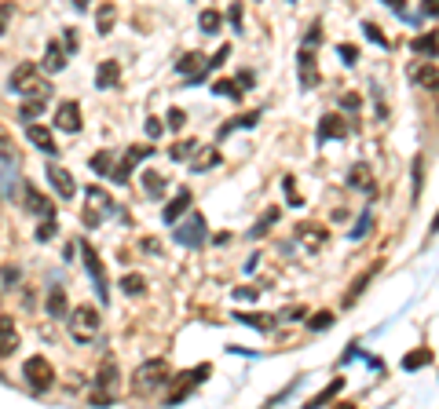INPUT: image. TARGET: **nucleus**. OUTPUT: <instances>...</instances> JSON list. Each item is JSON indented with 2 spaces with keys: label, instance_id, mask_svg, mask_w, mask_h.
<instances>
[{
  "label": "nucleus",
  "instance_id": "nucleus-1",
  "mask_svg": "<svg viewBox=\"0 0 439 409\" xmlns=\"http://www.w3.org/2000/svg\"><path fill=\"white\" fill-rule=\"evenodd\" d=\"M172 380L169 376V362L165 358H151V362H143L136 373H132V395H154Z\"/></svg>",
  "mask_w": 439,
  "mask_h": 409
},
{
  "label": "nucleus",
  "instance_id": "nucleus-2",
  "mask_svg": "<svg viewBox=\"0 0 439 409\" xmlns=\"http://www.w3.org/2000/svg\"><path fill=\"white\" fill-rule=\"evenodd\" d=\"M11 92L26 95V99H48V95H52V85L41 77V66H34V62H22V66L11 73Z\"/></svg>",
  "mask_w": 439,
  "mask_h": 409
},
{
  "label": "nucleus",
  "instance_id": "nucleus-3",
  "mask_svg": "<svg viewBox=\"0 0 439 409\" xmlns=\"http://www.w3.org/2000/svg\"><path fill=\"white\" fill-rule=\"evenodd\" d=\"M70 318V333H74V340L77 343H92L95 336H99V329H103V318H99V310L95 307H74V315H67Z\"/></svg>",
  "mask_w": 439,
  "mask_h": 409
},
{
  "label": "nucleus",
  "instance_id": "nucleus-4",
  "mask_svg": "<svg viewBox=\"0 0 439 409\" xmlns=\"http://www.w3.org/2000/svg\"><path fill=\"white\" fill-rule=\"evenodd\" d=\"M22 376H26V384L34 391H48L55 384V369H52V362H48L44 354H29L22 362Z\"/></svg>",
  "mask_w": 439,
  "mask_h": 409
},
{
  "label": "nucleus",
  "instance_id": "nucleus-5",
  "mask_svg": "<svg viewBox=\"0 0 439 409\" xmlns=\"http://www.w3.org/2000/svg\"><path fill=\"white\" fill-rule=\"evenodd\" d=\"M85 198H88V205H85V212H81V220H85V227H99L110 212H113V201L106 198L99 187H88Z\"/></svg>",
  "mask_w": 439,
  "mask_h": 409
},
{
  "label": "nucleus",
  "instance_id": "nucleus-6",
  "mask_svg": "<svg viewBox=\"0 0 439 409\" xmlns=\"http://www.w3.org/2000/svg\"><path fill=\"white\" fill-rule=\"evenodd\" d=\"M77 252L85 256L81 264H85V271L92 274V282H95V292L103 296V303H106V271H103V259H99V252L92 249L88 241H77Z\"/></svg>",
  "mask_w": 439,
  "mask_h": 409
},
{
  "label": "nucleus",
  "instance_id": "nucleus-7",
  "mask_svg": "<svg viewBox=\"0 0 439 409\" xmlns=\"http://www.w3.org/2000/svg\"><path fill=\"white\" fill-rule=\"evenodd\" d=\"M205 376H209V366H198V369H187V373H180V380H176V387H172L169 395H165V402H169V406H180V402L190 395V391L205 380Z\"/></svg>",
  "mask_w": 439,
  "mask_h": 409
},
{
  "label": "nucleus",
  "instance_id": "nucleus-8",
  "mask_svg": "<svg viewBox=\"0 0 439 409\" xmlns=\"http://www.w3.org/2000/svg\"><path fill=\"white\" fill-rule=\"evenodd\" d=\"M151 154H154V146H128V150H125V157L118 161V165H113L110 179H113V183H128V172H132L143 157H151Z\"/></svg>",
  "mask_w": 439,
  "mask_h": 409
},
{
  "label": "nucleus",
  "instance_id": "nucleus-9",
  "mask_svg": "<svg viewBox=\"0 0 439 409\" xmlns=\"http://www.w3.org/2000/svg\"><path fill=\"white\" fill-rule=\"evenodd\" d=\"M81 106L74 103V99H67V103H59V110H55V128H62V132H70V136H77L81 132Z\"/></svg>",
  "mask_w": 439,
  "mask_h": 409
},
{
  "label": "nucleus",
  "instance_id": "nucleus-10",
  "mask_svg": "<svg viewBox=\"0 0 439 409\" xmlns=\"http://www.w3.org/2000/svg\"><path fill=\"white\" fill-rule=\"evenodd\" d=\"M406 77H410L417 88L439 92V66H432V62H414V66L406 70Z\"/></svg>",
  "mask_w": 439,
  "mask_h": 409
},
{
  "label": "nucleus",
  "instance_id": "nucleus-11",
  "mask_svg": "<svg viewBox=\"0 0 439 409\" xmlns=\"http://www.w3.org/2000/svg\"><path fill=\"white\" fill-rule=\"evenodd\" d=\"M176 241H180V245H190V249L205 241V220L198 216V212H194L187 223H180V231H176Z\"/></svg>",
  "mask_w": 439,
  "mask_h": 409
},
{
  "label": "nucleus",
  "instance_id": "nucleus-12",
  "mask_svg": "<svg viewBox=\"0 0 439 409\" xmlns=\"http://www.w3.org/2000/svg\"><path fill=\"white\" fill-rule=\"evenodd\" d=\"M48 183L55 187V194L59 198H67V201H74V194H77V183H74V175L62 168V165H52L48 168Z\"/></svg>",
  "mask_w": 439,
  "mask_h": 409
},
{
  "label": "nucleus",
  "instance_id": "nucleus-13",
  "mask_svg": "<svg viewBox=\"0 0 439 409\" xmlns=\"http://www.w3.org/2000/svg\"><path fill=\"white\" fill-rule=\"evenodd\" d=\"M348 136V124L340 113H322L319 121V143H330V139H344Z\"/></svg>",
  "mask_w": 439,
  "mask_h": 409
},
{
  "label": "nucleus",
  "instance_id": "nucleus-14",
  "mask_svg": "<svg viewBox=\"0 0 439 409\" xmlns=\"http://www.w3.org/2000/svg\"><path fill=\"white\" fill-rule=\"evenodd\" d=\"M26 139L34 143L37 150H44L48 157H55V154H59V143L52 139V128H41L37 121H34V124H26Z\"/></svg>",
  "mask_w": 439,
  "mask_h": 409
},
{
  "label": "nucleus",
  "instance_id": "nucleus-15",
  "mask_svg": "<svg viewBox=\"0 0 439 409\" xmlns=\"http://www.w3.org/2000/svg\"><path fill=\"white\" fill-rule=\"evenodd\" d=\"M297 70H300V85L304 88H315L319 85V66H315V52L304 44V52H300V59H297Z\"/></svg>",
  "mask_w": 439,
  "mask_h": 409
},
{
  "label": "nucleus",
  "instance_id": "nucleus-16",
  "mask_svg": "<svg viewBox=\"0 0 439 409\" xmlns=\"http://www.w3.org/2000/svg\"><path fill=\"white\" fill-rule=\"evenodd\" d=\"M190 201H194V194H190V190H180L165 208H161V220H165V223H180L183 212H190Z\"/></svg>",
  "mask_w": 439,
  "mask_h": 409
},
{
  "label": "nucleus",
  "instance_id": "nucleus-17",
  "mask_svg": "<svg viewBox=\"0 0 439 409\" xmlns=\"http://www.w3.org/2000/svg\"><path fill=\"white\" fill-rule=\"evenodd\" d=\"M118 85H121V62L118 59L99 62V70H95V88H118Z\"/></svg>",
  "mask_w": 439,
  "mask_h": 409
},
{
  "label": "nucleus",
  "instance_id": "nucleus-18",
  "mask_svg": "<svg viewBox=\"0 0 439 409\" xmlns=\"http://www.w3.org/2000/svg\"><path fill=\"white\" fill-rule=\"evenodd\" d=\"M44 70L48 73H62V70H67V48H62L59 41H48V48H44Z\"/></svg>",
  "mask_w": 439,
  "mask_h": 409
},
{
  "label": "nucleus",
  "instance_id": "nucleus-19",
  "mask_svg": "<svg viewBox=\"0 0 439 409\" xmlns=\"http://www.w3.org/2000/svg\"><path fill=\"white\" fill-rule=\"evenodd\" d=\"M15 347H19V329H15V322L8 315H0V358L11 354Z\"/></svg>",
  "mask_w": 439,
  "mask_h": 409
},
{
  "label": "nucleus",
  "instance_id": "nucleus-20",
  "mask_svg": "<svg viewBox=\"0 0 439 409\" xmlns=\"http://www.w3.org/2000/svg\"><path fill=\"white\" fill-rule=\"evenodd\" d=\"M48 318H67L70 307H67V289L62 285H52V292H48Z\"/></svg>",
  "mask_w": 439,
  "mask_h": 409
},
{
  "label": "nucleus",
  "instance_id": "nucleus-21",
  "mask_svg": "<svg viewBox=\"0 0 439 409\" xmlns=\"http://www.w3.org/2000/svg\"><path fill=\"white\" fill-rule=\"evenodd\" d=\"M297 234H300V241L307 245V249H322L326 245V227H319V223H304V227H297Z\"/></svg>",
  "mask_w": 439,
  "mask_h": 409
},
{
  "label": "nucleus",
  "instance_id": "nucleus-22",
  "mask_svg": "<svg viewBox=\"0 0 439 409\" xmlns=\"http://www.w3.org/2000/svg\"><path fill=\"white\" fill-rule=\"evenodd\" d=\"M348 183L359 190V194H366V198H373L377 194V187H373V175H370V168L366 165H355L351 168V175H348Z\"/></svg>",
  "mask_w": 439,
  "mask_h": 409
},
{
  "label": "nucleus",
  "instance_id": "nucleus-23",
  "mask_svg": "<svg viewBox=\"0 0 439 409\" xmlns=\"http://www.w3.org/2000/svg\"><path fill=\"white\" fill-rule=\"evenodd\" d=\"M26 208L34 212V216H55V208L41 198V190H37V187H26Z\"/></svg>",
  "mask_w": 439,
  "mask_h": 409
},
{
  "label": "nucleus",
  "instance_id": "nucleus-24",
  "mask_svg": "<svg viewBox=\"0 0 439 409\" xmlns=\"http://www.w3.org/2000/svg\"><path fill=\"white\" fill-rule=\"evenodd\" d=\"M95 384H99L103 395H113V387H118V366L106 362V366L99 369V376H95Z\"/></svg>",
  "mask_w": 439,
  "mask_h": 409
},
{
  "label": "nucleus",
  "instance_id": "nucleus-25",
  "mask_svg": "<svg viewBox=\"0 0 439 409\" xmlns=\"http://www.w3.org/2000/svg\"><path fill=\"white\" fill-rule=\"evenodd\" d=\"M165 187H169V179L161 175V172H143V190L151 194V198H161Z\"/></svg>",
  "mask_w": 439,
  "mask_h": 409
},
{
  "label": "nucleus",
  "instance_id": "nucleus-26",
  "mask_svg": "<svg viewBox=\"0 0 439 409\" xmlns=\"http://www.w3.org/2000/svg\"><path fill=\"white\" fill-rule=\"evenodd\" d=\"M213 165H220V150H216V146H209V150H202L198 157H190V168L194 172H205V168H213Z\"/></svg>",
  "mask_w": 439,
  "mask_h": 409
},
{
  "label": "nucleus",
  "instance_id": "nucleus-27",
  "mask_svg": "<svg viewBox=\"0 0 439 409\" xmlns=\"http://www.w3.org/2000/svg\"><path fill=\"white\" fill-rule=\"evenodd\" d=\"M428 362H432V351H428V347H417V351H410V354L403 358V369H406V373H414V369L428 366Z\"/></svg>",
  "mask_w": 439,
  "mask_h": 409
},
{
  "label": "nucleus",
  "instance_id": "nucleus-28",
  "mask_svg": "<svg viewBox=\"0 0 439 409\" xmlns=\"http://www.w3.org/2000/svg\"><path fill=\"white\" fill-rule=\"evenodd\" d=\"M44 103L48 99H26L22 106H19V121H26V124H34L41 113H44Z\"/></svg>",
  "mask_w": 439,
  "mask_h": 409
},
{
  "label": "nucleus",
  "instance_id": "nucleus-29",
  "mask_svg": "<svg viewBox=\"0 0 439 409\" xmlns=\"http://www.w3.org/2000/svg\"><path fill=\"white\" fill-rule=\"evenodd\" d=\"M121 289H125V296H143V292H146V278L143 274H125L121 278Z\"/></svg>",
  "mask_w": 439,
  "mask_h": 409
},
{
  "label": "nucleus",
  "instance_id": "nucleus-30",
  "mask_svg": "<svg viewBox=\"0 0 439 409\" xmlns=\"http://www.w3.org/2000/svg\"><path fill=\"white\" fill-rule=\"evenodd\" d=\"M414 52H417V55H428V59H432V55H439V34H425V37H417V41H414Z\"/></svg>",
  "mask_w": 439,
  "mask_h": 409
},
{
  "label": "nucleus",
  "instance_id": "nucleus-31",
  "mask_svg": "<svg viewBox=\"0 0 439 409\" xmlns=\"http://www.w3.org/2000/svg\"><path fill=\"white\" fill-rule=\"evenodd\" d=\"M113 19H118V8H113V4H103L99 11H95V22H99L95 29H99V34H110V29H113Z\"/></svg>",
  "mask_w": 439,
  "mask_h": 409
},
{
  "label": "nucleus",
  "instance_id": "nucleus-32",
  "mask_svg": "<svg viewBox=\"0 0 439 409\" xmlns=\"http://www.w3.org/2000/svg\"><path fill=\"white\" fill-rule=\"evenodd\" d=\"M340 387H344V376H337V380H330V384H326V387H322L319 395L312 399V406H326L330 399H337V395H340Z\"/></svg>",
  "mask_w": 439,
  "mask_h": 409
},
{
  "label": "nucleus",
  "instance_id": "nucleus-33",
  "mask_svg": "<svg viewBox=\"0 0 439 409\" xmlns=\"http://www.w3.org/2000/svg\"><path fill=\"white\" fill-rule=\"evenodd\" d=\"M198 26H202V34H220V26H223V15L220 11H202V19H198Z\"/></svg>",
  "mask_w": 439,
  "mask_h": 409
},
{
  "label": "nucleus",
  "instance_id": "nucleus-34",
  "mask_svg": "<svg viewBox=\"0 0 439 409\" xmlns=\"http://www.w3.org/2000/svg\"><path fill=\"white\" fill-rule=\"evenodd\" d=\"M194 154H198V143H194V139H190V143L183 139V143H176L172 150H169V157H172V161H190Z\"/></svg>",
  "mask_w": 439,
  "mask_h": 409
},
{
  "label": "nucleus",
  "instance_id": "nucleus-35",
  "mask_svg": "<svg viewBox=\"0 0 439 409\" xmlns=\"http://www.w3.org/2000/svg\"><path fill=\"white\" fill-rule=\"evenodd\" d=\"M274 220H279V208H267V212H264V216H260V220H256V227H253V231H249V238H264V234H267V227H271Z\"/></svg>",
  "mask_w": 439,
  "mask_h": 409
},
{
  "label": "nucleus",
  "instance_id": "nucleus-36",
  "mask_svg": "<svg viewBox=\"0 0 439 409\" xmlns=\"http://www.w3.org/2000/svg\"><path fill=\"white\" fill-rule=\"evenodd\" d=\"M92 172L110 175V172H113V154H110V150H103V154H92Z\"/></svg>",
  "mask_w": 439,
  "mask_h": 409
},
{
  "label": "nucleus",
  "instance_id": "nucleus-37",
  "mask_svg": "<svg viewBox=\"0 0 439 409\" xmlns=\"http://www.w3.org/2000/svg\"><path fill=\"white\" fill-rule=\"evenodd\" d=\"M363 34H366V41H373L377 48H392V41H388L381 29H377V22H363Z\"/></svg>",
  "mask_w": 439,
  "mask_h": 409
},
{
  "label": "nucleus",
  "instance_id": "nucleus-38",
  "mask_svg": "<svg viewBox=\"0 0 439 409\" xmlns=\"http://www.w3.org/2000/svg\"><path fill=\"white\" fill-rule=\"evenodd\" d=\"M213 92H216V95H227V99H235V103L242 99V88L235 85V80H216Z\"/></svg>",
  "mask_w": 439,
  "mask_h": 409
},
{
  "label": "nucleus",
  "instance_id": "nucleus-39",
  "mask_svg": "<svg viewBox=\"0 0 439 409\" xmlns=\"http://www.w3.org/2000/svg\"><path fill=\"white\" fill-rule=\"evenodd\" d=\"M55 231H59V227H55V216H44L41 227H37V241H52Z\"/></svg>",
  "mask_w": 439,
  "mask_h": 409
},
{
  "label": "nucleus",
  "instance_id": "nucleus-40",
  "mask_svg": "<svg viewBox=\"0 0 439 409\" xmlns=\"http://www.w3.org/2000/svg\"><path fill=\"white\" fill-rule=\"evenodd\" d=\"M330 325H333V315H330V310H319V315H315L312 322H307V329L322 333V329H330Z\"/></svg>",
  "mask_w": 439,
  "mask_h": 409
},
{
  "label": "nucleus",
  "instance_id": "nucleus-41",
  "mask_svg": "<svg viewBox=\"0 0 439 409\" xmlns=\"http://www.w3.org/2000/svg\"><path fill=\"white\" fill-rule=\"evenodd\" d=\"M227 55H231V44H220V52H216L213 59H209V62H205V70H209V73H213L216 66H223V62H227Z\"/></svg>",
  "mask_w": 439,
  "mask_h": 409
},
{
  "label": "nucleus",
  "instance_id": "nucleus-42",
  "mask_svg": "<svg viewBox=\"0 0 439 409\" xmlns=\"http://www.w3.org/2000/svg\"><path fill=\"white\" fill-rule=\"evenodd\" d=\"M11 15H15V4L8 0V4H0V37L8 34V22H11Z\"/></svg>",
  "mask_w": 439,
  "mask_h": 409
},
{
  "label": "nucleus",
  "instance_id": "nucleus-43",
  "mask_svg": "<svg viewBox=\"0 0 439 409\" xmlns=\"http://www.w3.org/2000/svg\"><path fill=\"white\" fill-rule=\"evenodd\" d=\"M238 322H246V325H256V329H271V322H264L267 315H235Z\"/></svg>",
  "mask_w": 439,
  "mask_h": 409
},
{
  "label": "nucleus",
  "instance_id": "nucleus-44",
  "mask_svg": "<svg viewBox=\"0 0 439 409\" xmlns=\"http://www.w3.org/2000/svg\"><path fill=\"white\" fill-rule=\"evenodd\" d=\"M183 124H187V113H183L180 106H172V110H169V128H176V132H180Z\"/></svg>",
  "mask_w": 439,
  "mask_h": 409
},
{
  "label": "nucleus",
  "instance_id": "nucleus-45",
  "mask_svg": "<svg viewBox=\"0 0 439 409\" xmlns=\"http://www.w3.org/2000/svg\"><path fill=\"white\" fill-rule=\"evenodd\" d=\"M282 187H286V194H289V205H293V208H300L304 201L297 198V183H293V175H286V179H282Z\"/></svg>",
  "mask_w": 439,
  "mask_h": 409
},
{
  "label": "nucleus",
  "instance_id": "nucleus-46",
  "mask_svg": "<svg viewBox=\"0 0 439 409\" xmlns=\"http://www.w3.org/2000/svg\"><path fill=\"white\" fill-rule=\"evenodd\" d=\"M77 44H81V41H77V29L70 26V29H67V34H62V48H67V52L74 55V52H77Z\"/></svg>",
  "mask_w": 439,
  "mask_h": 409
},
{
  "label": "nucleus",
  "instance_id": "nucleus-47",
  "mask_svg": "<svg viewBox=\"0 0 439 409\" xmlns=\"http://www.w3.org/2000/svg\"><path fill=\"white\" fill-rule=\"evenodd\" d=\"M340 59H344V66H355V62H359V52H355L351 44H340Z\"/></svg>",
  "mask_w": 439,
  "mask_h": 409
},
{
  "label": "nucleus",
  "instance_id": "nucleus-48",
  "mask_svg": "<svg viewBox=\"0 0 439 409\" xmlns=\"http://www.w3.org/2000/svg\"><path fill=\"white\" fill-rule=\"evenodd\" d=\"M370 227H373V220H370V216H363L359 223H355V231H351V238H355V241H359L363 234H370Z\"/></svg>",
  "mask_w": 439,
  "mask_h": 409
},
{
  "label": "nucleus",
  "instance_id": "nucleus-49",
  "mask_svg": "<svg viewBox=\"0 0 439 409\" xmlns=\"http://www.w3.org/2000/svg\"><path fill=\"white\" fill-rule=\"evenodd\" d=\"M340 106H344V110H359V106H363V99L348 92V95H340Z\"/></svg>",
  "mask_w": 439,
  "mask_h": 409
},
{
  "label": "nucleus",
  "instance_id": "nucleus-50",
  "mask_svg": "<svg viewBox=\"0 0 439 409\" xmlns=\"http://www.w3.org/2000/svg\"><path fill=\"white\" fill-rule=\"evenodd\" d=\"M227 19H231V26H235V29H246V26H242V4H231Z\"/></svg>",
  "mask_w": 439,
  "mask_h": 409
},
{
  "label": "nucleus",
  "instance_id": "nucleus-51",
  "mask_svg": "<svg viewBox=\"0 0 439 409\" xmlns=\"http://www.w3.org/2000/svg\"><path fill=\"white\" fill-rule=\"evenodd\" d=\"M421 165H425V161H421V154L414 157V198L421 194Z\"/></svg>",
  "mask_w": 439,
  "mask_h": 409
},
{
  "label": "nucleus",
  "instance_id": "nucleus-52",
  "mask_svg": "<svg viewBox=\"0 0 439 409\" xmlns=\"http://www.w3.org/2000/svg\"><path fill=\"white\" fill-rule=\"evenodd\" d=\"M235 296H238V300H249V303H253V300L260 296V292H256L253 285H242V289H235Z\"/></svg>",
  "mask_w": 439,
  "mask_h": 409
},
{
  "label": "nucleus",
  "instance_id": "nucleus-53",
  "mask_svg": "<svg viewBox=\"0 0 439 409\" xmlns=\"http://www.w3.org/2000/svg\"><path fill=\"white\" fill-rule=\"evenodd\" d=\"M0 282H4V285L19 282V267H4V271H0Z\"/></svg>",
  "mask_w": 439,
  "mask_h": 409
},
{
  "label": "nucleus",
  "instance_id": "nucleus-54",
  "mask_svg": "<svg viewBox=\"0 0 439 409\" xmlns=\"http://www.w3.org/2000/svg\"><path fill=\"white\" fill-rule=\"evenodd\" d=\"M421 11L432 15V19H439V0H421Z\"/></svg>",
  "mask_w": 439,
  "mask_h": 409
},
{
  "label": "nucleus",
  "instance_id": "nucleus-55",
  "mask_svg": "<svg viewBox=\"0 0 439 409\" xmlns=\"http://www.w3.org/2000/svg\"><path fill=\"white\" fill-rule=\"evenodd\" d=\"M235 85H238L242 92H246V88H253V73H249V70H242V73H238V80H235Z\"/></svg>",
  "mask_w": 439,
  "mask_h": 409
},
{
  "label": "nucleus",
  "instance_id": "nucleus-56",
  "mask_svg": "<svg viewBox=\"0 0 439 409\" xmlns=\"http://www.w3.org/2000/svg\"><path fill=\"white\" fill-rule=\"evenodd\" d=\"M146 136H151V139H158V136H161V121H158V117L146 121Z\"/></svg>",
  "mask_w": 439,
  "mask_h": 409
},
{
  "label": "nucleus",
  "instance_id": "nucleus-57",
  "mask_svg": "<svg viewBox=\"0 0 439 409\" xmlns=\"http://www.w3.org/2000/svg\"><path fill=\"white\" fill-rule=\"evenodd\" d=\"M381 4H388V8H392V11H399V15L406 11V0H381Z\"/></svg>",
  "mask_w": 439,
  "mask_h": 409
},
{
  "label": "nucleus",
  "instance_id": "nucleus-58",
  "mask_svg": "<svg viewBox=\"0 0 439 409\" xmlns=\"http://www.w3.org/2000/svg\"><path fill=\"white\" fill-rule=\"evenodd\" d=\"M74 8H77V11H85V8H88V0H74Z\"/></svg>",
  "mask_w": 439,
  "mask_h": 409
},
{
  "label": "nucleus",
  "instance_id": "nucleus-59",
  "mask_svg": "<svg viewBox=\"0 0 439 409\" xmlns=\"http://www.w3.org/2000/svg\"><path fill=\"white\" fill-rule=\"evenodd\" d=\"M432 231H439V212H435V220H432Z\"/></svg>",
  "mask_w": 439,
  "mask_h": 409
}]
</instances>
